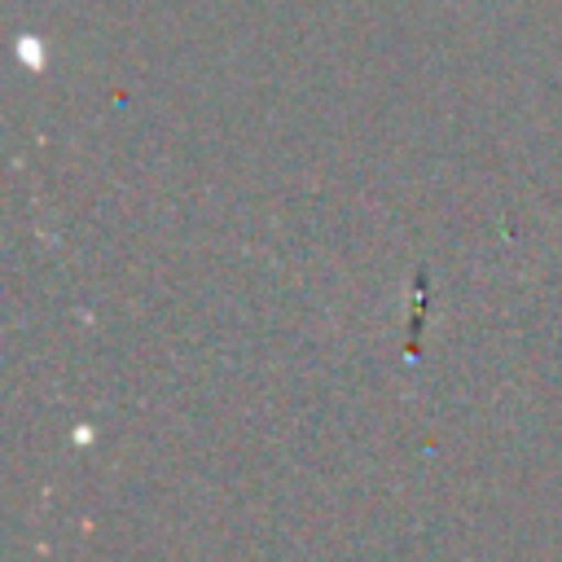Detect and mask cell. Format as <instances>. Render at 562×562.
I'll list each match as a JSON object with an SVG mask.
<instances>
[{"mask_svg": "<svg viewBox=\"0 0 562 562\" xmlns=\"http://www.w3.org/2000/svg\"><path fill=\"white\" fill-rule=\"evenodd\" d=\"M18 48H22V57H26V61H31L35 70H40V61H44V53H40V44H31V40H22Z\"/></svg>", "mask_w": 562, "mask_h": 562, "instance_id": "cell-1", "label": "cell"}]
</instances>
